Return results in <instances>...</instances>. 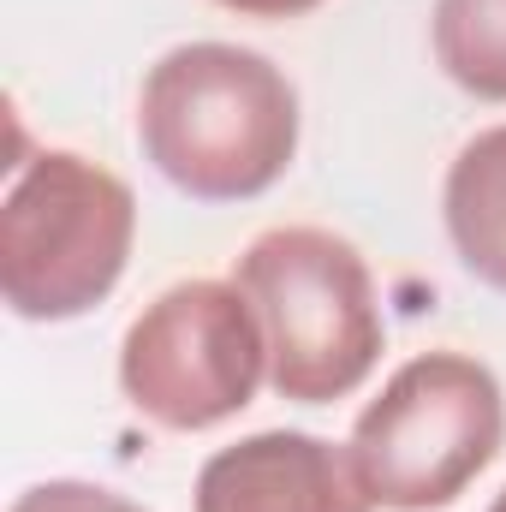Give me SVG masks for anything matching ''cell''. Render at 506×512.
<instances>
[{
	"instance_id": "obj_6",
	"label": "cell",
	"mask_w": 506,
	"mask_h": 512,
	"mask_svg": "<svg viewBox=\"0 0 506 512\" xmlns=\"http://www.w3.org/2000/svg\"><path fill=\"white\" fill-rule=\"evenodd\" d=\"M191 512H376L346 447L310 429H256L203 459Z\"/></svg>"
},
{
	"instance_id": "obj_10",
	"label": "cell",
	"mask_w": 506,
	"mask_h": 512,
	"mask_svg": "<svg viewBox=\"0 0 506 512\" xmlns=\"http://www.w3.org/2000/svg\"><path fill=\"white\" fill-rule=\"evenodd\" d=\"M215 6H227L239 18H262V24H286V18H304V12H316L328 0H215Z\"/></svg>"
},
{
	"instance_id": "obj_4",
	"label": "cell",
	"mask_w": 506,
	"mask_h": 512,
	"mask_svg": "<svg viewBox=\"0 0 506 512\" xmlns=\"http://www.w3.org/2000/svg\"><path fill=\"white\" fill-rule=\"evenodd\" d=\"M506 447L501 376L453 346L405 358L352 423V465L381 512L453 507Z\"/></svg>"
},
{
	"instance_id": "obj_11",
	"label": "cell",
	"mask_w": 506,
	"mask_h": 512,
	"mask_svg": "<svg viewBox=\"0 0 506 512\" xmlns=\"http://www.w3.org/2000/svg\"><path fill=\"white\" fill-rule=\"evenodd\" d=\"M489 512H506V489H501V495H495V507H489Z\"/></svg>"
},
{
	"instance_id": "obj_2",
	"label": "cell",
	"mask_w": 506,
	"mask_h": 512,
	"mask_svg": "<svg viewBox=\"0 0 506 512\" xmlns=\"http://www.w3.org/2000/svg\"><path fill=\"white\" fill-rule=\"evenodd\" d=\"M233 286L268 334V387L292 405L352 399L387 352L364 251L334 227H268L233 262Z\"/></svg>"
},
{
	"instance_id": "obj_8",
	"label": "cell",
	"mask_w": 506,
	"mask_h": 512,
	"mask_svg": "<svg viewBox=\"0 0 506 512\" xmlns=\"http://www.w3.org/2000/svg\"><path fill=\"white\" fill-rule=\"evenodd\" d=\"M435 66L477 102H506V0H435Z\"/></svg>"
},
{
	"instance_id": "obj_3",
	"label": "cell",
	"mask_w": 506,
	"mask_h": 512,
	"mask_svg": "<svg viewBox=\"0 0 506 512\" xmlns=\"http://www.w3.org/2000/svg\"><path fill=\"white\" fill-rule=\"evenodd\" d=\"M137 245L131 185L78 155L42 149L12 161L0 197V298L18 322H78L126 274Z\"/></svg>"
},
{
	"instance_id": "obj_5",
	"label": "cell",
	"mask_w": 506,
	"mask_h": 512,
	"mask_svg": "<svg viewBox=\"0 0 506 512\" xmlns=\"http://www.w3.org/2000/svg\"><path fill=\"white\" fill-rule=\"evenodd\" d=\"M262 382L268 334L233 280H179L155 292L120 340V393L143 423L167 435L221 429Z\"/></svg>"
},
{
	"instance_id": "obj_1",
	"label": "cell",
	"mask_w": 506,
	"mask_h": 512,
	"mask_svg": "<svg viewBox=\"0 0 506 512\" xmlns=\"http://www.w3.org/2000/svg\"><path fill=\"white\" fill-rule=\"evenodd\" d=\"M292 78L239 42H179L137 90V149L191 203H251L298 155Z\"/></svg>"
},
{
	"instance_id": "obj_7",
	"label": "cell",
	"mask_w": 506,
	"mask_h": 512,
	"mask_svg": "<svg viewBox=\"0 0 506 512\" xmlns=\"http://www.w3.org/2000/svg\"><path fill=\"white\" fill-rule=\"evenodd\" d=\"M441 221L465 274L506 292V126L477 131L447 179H441Z\"/></svg>"
},
{
	"instance_id": "obj_9",
	"label": "cell",
	"mask_w": 506,
	"mask_h": 512,
	"mask_svg": "<svg viewBox=\"0 0 506 512\" xmlns=\"http://www.w3.org/2000/svg\"><path fill=\"white\" fill-rule=\"evenodd\" d=\"M12 512H143L131 495L108 489V483H84V477H48V483H30Z\"/></svg>"
}]
</instances>
